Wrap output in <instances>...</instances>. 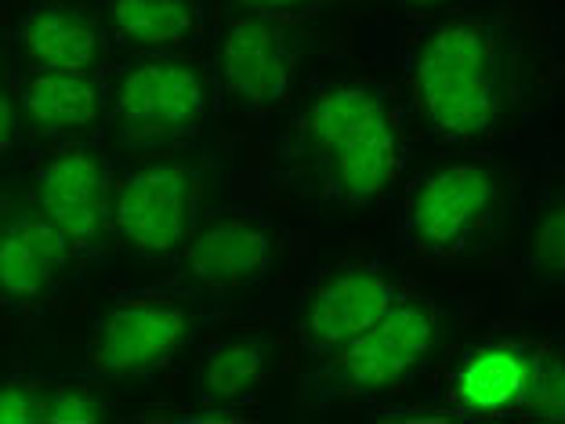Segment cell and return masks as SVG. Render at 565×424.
Masks as SVG:
<instances>
[{
  "label": "cell",
  "instance_id": "1",
  "mask_svg": "<svg viewBox=\"0 0 565 424\" xmlns=\"http://www.w3.org/2000/svg\"><path fill=\"white\" fill-rule=\"evenodd\" d=\"M417 106L439 135H486L500 109V62L479 19H443L424 33L414 59Z\"/></svg>",
  "mask_w": 565,
  "mask_h": 424
},
{
  "label": "cell",
  "instance_id": "2",
  "mask_svg": "<svg viewBox=\"0 0 565 424\" xmlns=\"http://www.w3.org/2000/svg\"><path fill=\"white\" fill-rule=\"evenodd\" d=\"M500 203V174L486 160L435 163L409 189L403 208V236L428 258H449L465 251L471 236L490 222Z\"/></svg>",
  "mask_w": 565,
  "mask_h": 424
},
{
  "label": "cell",
  "instance_id": "3",
  "mask_svg": "<svg viewBox=\"0 0 565 424\" xmlns=\"http://www.w3.org/2000/svg\"><path fill=\"white\" fill-rule=\"evenodd\" d=\"M207 66L192 55H152L124 73L113 120L120 131L152 146L192 135L207 117Z\"/></svg>",
  "mask_w": 565,
  "mask_h": 424
},
{
  "label": "cell",
  "instance_id": "4",
  "mask_svg": "<svg viewBox=\"0 0 565 424\" xmlns=\"http://www.w3.org/2000/svg\"><path fill=\"white\" fill-rule=\"evenodd\" d=\"M109 197V160L95 141L62 146L58 152H51L36 174L41 214L58 229L70 251H92L113 233Z\"/></svg>",
  "mask_w": 565,
  "mask_h": 424
},
{
  "label": "cell",
  "instance_id": "5",
  "mask_svg": "<svg viewBox=\"0 0 565 424\" xmlns=\"http://www.w3.org/2000/svg\"><path fill=\"white\" fill-rule=\"evenodd\" d=\"M109 225L146 258L182 251L192 225V182L182 163H149L124 174L109 197Z\"/></svg>",
  "mask_w": 565,
  "mask_h": 424
},
{
  "label": "cell",
  "instance_id": "6",
  "mask_svg": "<svg viewBox=\"0 0 565 424\" xmlns=\"http://www.w3.org/2000/svg\"><path fill=\"white\" fill-rule=\"evenodd\" d=\"M435 344V308L395 298L355 341L333 356V378L349 392H384L424 363Z\"/></svg>",
  "mask_w": 565,
  "mask_h": 424
},
{
  "label": "cell",
  "instance_id": "7",
  "mask_svg": "<svg viewBox=\"0 0 565 424\" xmlns=\"http://www.w3.org/2000/svg\"><path fill=\"white\" fill-rule=\"evenodd\" d=\"M192 333V312L182 301L138 298L113 308L92 344V363L109 378H141L163 367Z\"/></svg>",
  "mask_w": 565,
  "mask_h": 424
},
{
  "label": "cell",
  "instance_id": "8",
  "mask_svg": "<svg viewBox=\"0 0 565 424\" xmlns=\"http://www.w3.org/2000/svg\"><path fill=\"white\" fill-rule=\"evenodd\" d=\"M294 51L282 22L262 15H236L217 44V81L222 92L247 109H268L290 87Z\"/></svg>",
  "mask_w": 565,
  "mask_h": 424
},
{
  "label": "cell",
  "instance_id": "9",
  "mask_svg": "<svg viewBox=\"0 0 565 424\" xmlns=\"http://www.w3.org/2000/svg\"><path fill=\"white\" fill-rule=\"evenodd\" d=\"M399 290L395 283L370 265H344L312 290L301 316L305 349L319 356H338L344 344L355 341L374 319L388 308Z\"/></svg>",
  "mask_w": 565,
  "mask_h": 424
},
{
  "label": "cell",
  "instance_id": "10",
  "mask_svg": "<svg viewBox=\"0 0 565 424\" xmlns=\"http://www.w3.org/2000/svg\"><path fill=\"white\" fill-rule=\"evenodd\" d=\"M273 258V233L258 214L225 211L203 222L185 243L189 276L211 290L239 287L265 273Z\"/></svg>",
  "mask_w": 565,
  "mask_h": 424
},
{
  "label": "cell",
  "instance_id": "11",
  "mask_svg": "<svg viewBox=\"0 0 565 424\" xmlns=\"http://www.w3.org/2000/svg\"><path fill=\"white\" fill-rule=\"evenodd\" d=\"M66 254V240L41 211L4 218L0 222V298L11 305L44 301L55 290Z\"/></svg>",
  "mask_w": 565,
  "mask_h": 424
},
{
  "label": "cell",
  "instance_id": "12",
  "mask_svg": "<svg viewBox=\"0 0 565 424\" xmlns=\"http://www.w3.org/2000/svg\"><path fill=\"white\" fill-rule=\"evenodd\" d=\"M19 51L30 70L51 73H98L106 62L98 22L70 4H36L19 25Z\"/></svg>",
  "mask_w": 565,
  "mask_h": 424
},
{
  "label": "cell",
  "instance_id": "13",
  "mask_svg": "<svg viewBox=\"0 0 565 424\" xmlns=\"http://www.w3.org/2000/svg\"><path fill=\"white\" fill-rule=\"evenodd\" d=\"M19 109L22 120L36 131L70 135L87 131L102 120L106 98H102L98 73H51L30 70L19 81Z\"/></svg>",
  "mask_w": 565,
  "mask_h": 424
},
{
  "label": "cell",
  "instance_id": "14",
  "mask_svg": "<svg viewBox=\"0 0 565 424\" xmlns=\"http://www.w3.org/2000/svg\"><path fill=\"white\" fill-rule=\"evenodd\" d=\"M327 167L330 189L349 203H370L381 197L388 182L399 171V138H395L392 120L370 127L366 135H359L344 146L330 149L327 157H319Z\"/></svg>",
  "mask_w": 565,
  "mask_h": 424
},
{
  "label": "cell",
  "instance_id": "15",
  "mask_svg": "<svg viewBox=\"0 0 565 424\" xmlns=\"http://www.w3.org/2000/svg\"><path fill=\"white\" fill-rule=\"evenodd\" d=\"M530 374V352L515 344H486L465 359L454 381V400L471 414H504L519 410Z\"/></svg>",
  "mask_w": 565,
  "mask_h": 424
},
{
  "label": "cell",
  "instance_id": "16",
  "mask_svg": "<svg viewBox=\"0 0 565 424\" xmlns=\"http://www.w3.org/2000/svg\"><path fill=\"white\" fill-rule=\"evenodd\" d=\"M109 15L127 44L146 51H171L200 33V0H113Z\"/></svg>",
  "mask_w": 565,
  "mask_h": 424
},
{
  "label": "cell",
  "instance_id": "17",
  "mask_svg": "<svg viewBox=\"0 0 565 424\" xmlns=\"http://www.w3.org/2000/svg\"><path fill=\"white\" fill-rule=\"evenodd\" d=\"M268 367L262 338H225L211 344L196 370V395L203 403H239L258 389Z\"/></svg>",
  "mask_w": 565,
  "mask_h": 424
},
{
  "label": "cell",
  "instance_id": "18",
  "mask_svg": "<svg viewBox=\"0 0 565 424\" xmlns=\"http://www.w3.org/2000/svg\"><path fill=\"white\" fill-rule=\"evenodd\" d=\"M519 410L544 421H558L565 414V370L558 352L551 349L530 352V374H525V392Z\"/></svg>",
  "mask_w": 565,
  "mask_h": 424
},
{
  "label": "cell",
  "instance_id": "19",
  "mask_svg": "<svg viewBox=\"0 0 565 424\" xmlns=\"http://www.w3.org/2000/svg\"><path fill=\"white\" fill-rule=\"evenodd\" d=\"M106 417H109L106 400L81 381L44 389V421H51V424H92V421H106Z\"/></svg>",
  "mask_w": 565,
  "mask_h": 424
},
{
  "label": "cell",
  "instance_id": "20",
  "mask_svg": "<svg viewBox=\"0 0 565 424\" xmlns=\"http://www.w3.org/2000/svg\"><path fill=\"white\" fill-rule=\"evenodd\" d=\"M562 251H565V229H562V203H551L544 218L533 229L530 262L547 283L562 279Z\"/></svg>",
  "mask_w": 565,
  "mask_h": 424
},
{
  "label": "cell",
  "instance_id": "21",
  "mask_svg": "<svg viewBox=\"0 0 565 424\" xmlns=\"http://www.w3.org/2000/svg\"><path fill=\"white\" fill-rule=\"evenodd\" d=\"M44 421V384L4 381L0 384V424Z\"/></svg>",
  "mask_w": 565,
  "mask_h": 424
},
{
  "label": "cell",
  "instance_id": "22",
  "mask_svg": "<svg viewBox=\"0 0 565 424\" xmlns=\"http://www.w3.org/2000/svg\"><path fill=\"white\" fill-rule=\"evenodd\" d=\"M247 15H262L273 22H298L305 15H312L319 8V0H236Z\"/></svg>",
  "mask_w": 565,
  "mask_h": 424
},
{
  "label": "cell",
  "instance_id": "23",
  "mask_svg": "<svg viewBox=\"0 0 565 424\" xmlns=\"http://www.w3.org/2000/svg\"><path fill=\"white\" fill-rule=\"evenodd\" d=\"M22 138V109H19V98L0 84V152L19 146Z\"/></svg>",
  "mask_w": 565,
  "mask_h": 424
},
{
  "label": "cell",
  "instance_id": "24",
  "mask_svg": "<svg viewBox=\"0 0 565 424\" xmlns=\"http://www.w3.org/2000/svg\"><path fill=\"white\" fill-rule=\"evenodd\" d=\"M399 4L417 11V15H446V11H454L460 0H399Z\"/></svg>",
  "mask_w": 565,
  "mask_h": 424
}]
</instances>
